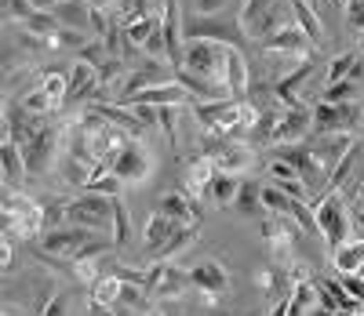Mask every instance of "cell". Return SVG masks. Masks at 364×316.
I'll return each mask as SVG.
<instances>
[{
    "instance_id": "6da1fadb",
    "label": "cell",
    "mask_w": 364,
    "mask_h": 316,
    "mask_svg": "<svg viewBox=\"0 0 364 316\" xmlns=\"http://www.w3.org/2000/svg\"><path fill=\"white\" fill-rule=\"evenodd\" d=\"M0 211H4V233L18 236V240H37L48 233L44 226V204L29 200L26 193H18L15 185H4V200H0Z\"/></svg>"
},
{
    "instance_id": "7a4b0ae2",
    "label": "cell",
    "mask_w": 364,
    "mask_h": 316,
    "mask_svg": "<svg viewBox=\"0 0 364 316\" xmlns=\"http://www.w3.org/2000/svg\"><path fill=\"white\" fill-rule=\"evenodd\" d=\"M182 33H186V40H215L240 51L252 44V37L240 29V18L233 15H186L182 18Z\"/></svg>"
},
{
    "instance_id": "3957f363",
    "label": "cell",
    "mask_w": 364,
    "mask_h": 316,
    "mask_svg": "<svg viewBox=\"0 0 364 316\" xmlns=\"http://www.w3.org/2000/svg\"><path fill=\"white\" fill-rule=\"evenodd\" d=\"M66 226H80L91 233H109L113 236V197L80 189L73 200H66Z\"/></svg>"
},
{
    "instance_id": "277c9868",
    "label": "cell",
    "mask_w": 364,
    "mask_h": 316,
    "mask_svg": "<svg viewBox=\"0 0 364 316\" xmlns=\"http://www.w3.org/2000/svg\"><path fill=\"white\" fill-rule=\"evenodd\" d=\"M226 48L230 44H215V40H186V55H182V70L197 73L200 80L215 84L230 94L226 87Z\"/></svg>"
},
{
    "instance_id": "5b68a950",
    "label": "cell",
    "mask_w": 364,
    "mask_h": 316,
    "mask_svg": "<svg viewBox=\"0 0 364 316\" xmlns=\"http://www.w3.org/2000/svg\"><path fill=\"white\" fill-rule=\"evenodd\" d=\"M22 156H26V175L29 178H44L51 168H58V156H63V128H44L22 146Z\"/></svg>"
},
{
    "instance_id": "8992f818",
    "label": "cell",
    "mask_w": 364,
    "mask_h": 316,
    "mask_svg": "<svg viewBox=\"0 0 364 316\" xmlns=\"http://www.w3.org/2000/svg\"><path fill=\"white\" fill-rule=\"evenodd\" d=\"M99 240H102V233H91V229H80V226H58V229H48L41 236L37 255L41 258H70V262H77L84 255V247L99 244Z\"/></svg>"
},
{
    "instance_id": "52a82bcc",
    "label": "cell",
    "mask_w": 364,
    "mask_h": 316,
    "mask_svg": "<svg viewBox=\"0 0 364 316\" xmlns=\"http://www.w3.org/2000/svg\"><path fill=\"white\" fill-rule=\"evenodd\" d=\"M314 214H317V233L324 236L328 251H336L346 240L350 229V207L343 193H324L321 200H314Z\"/></svg>"
},
{
    "instance_id": "ba28073f",
    "label": "cell",
    "mask_w": 364,
    "mask_h": 316,
    "mask_svg": "<svg viewBox=\"0 0 364 316\" xmlns=\"http://www.w3.org/2000/svg\"><path fill=\"white\" fill-rule=\"evenodd\" d=\"M168 80H175L171 62L139 55V58H135V70L124 77V84H120V99H117V102H120V106H128L135 94H142V91H149V87H157V84H168Z\"/></svg>"
},
{
    "instance_id": "9c48e42d",
    "label": "cell",
    "mask_w": 364,
    "mask_h": 316,
    "mask_svg": "<svg viewBox=\"0 0 364 316\" xmlns=\"http://www.w3.org/2000/svg\"><path fill=\"white\" fill-rule=\"evenodd\" d=\"M190 288L200 295V305L215 309V305L226 298V291H230V273H226L223 262L204 258V262H197V266L190 269Z\"/></svg>"
},
{
    "instance_id": "30bf717a",
    "label": "cell",
    "mask_w": 364,
    "mask_h": 316,
    "mask_svg": "<svg viewBox=\"0 0 364 316\" xmlns=\"http://www.w3.org/2000/svg\"><path fill=\"white\" fill-rule=\"evenodd\" d=\"M186 291H190V269H178L171 262H154L146 269V295H149V302L182 298Z\"/></svg>"
},
{
    "instance_id": "8fae6325",
    "label": "cell",
    "mask_w": 364,
    "mask_h": 316,
    "mask_svg": "<svg viewBox=\"0 0 364 316\" xmlns=\"http://www.w3.org/2000/svg\"><path fill=\"white\" fill-rule=\"evenodd\" d=\"M295 222L288 214H266L262 218V240L269 247L273 266H291L295 262Z\"/></svg>"
},
{
    "instance_id": "7c38bea8",
    "label": "cell",
    "mask_w": 364,
    "mask_h": 316,
    "mask_svg": "<svg viewBox=\"0 0 364 316\" xmlns=\"http://www.w3.org/2000/svg\"><path fill=\"white\" fill-rule=\"evenodd\" d=\"M113 175L124 185H139V182H146L149 175H154V156H149V149L142 142H128L124 149L117 153Z\"/></svg>"
},
{
    "instance_id": "4fadbf2b",
    "label": "cell",
    "mask_w": 364,
    "mask_h": 316,
    "mask_svg": "<svg viewBox=\"0 0 364 316\" xmlns=\"http://www.w3.org/2000/svg\"><path fill=\"white\" fill-rule=\"evenodd\" d=\"M310 131H314V109H310V106L281 109L277 128H273V146H295V142H306Z\"/></svg>"
},
{
    "instance_id": "5bb4252c",
    "label": "cell",
    "mask_w": 364,
    "mask_h": 316,
    "mask_svg": "<svg viewBox=\"0 0 364 316\" xmlns=\"http://www.w3.org/2000/svg\"><path fill=\"white\" fill-rule=\"evenodd\" d=\"M87 109L91 113H99L102 120H109L113 128H120V131H128V138H142L146 135V124L135 116V109L132 106H120V102H106V99H95V102H87Z\"/></svg>"
},
{
    "instance_id": "9a60e30c",
    "label": "cell",
    "mask_w": 364,
    "mask_h": 316,
    "mask_svg": "<svg viewBox=\"0 0 364 316\" xmlns=\"http://www.w3.org/2000/svg\"><path fill=\"white\" fill-rule=\"evenodd\" d=\"M360 135H346V131H331V135H317V138H306L310 149L317 153V160L324 164V171L331 175V168H336L343 156L350 153V146L357 142Z\"/></svg>"
},
{
    "instance_id": "2e32d148",
    "label": "cell",
    "mask_w": 364,
    "mask_h": 316,
    "mask_svg": "<svg viewBox=\"0 0 364 316\" xmlns=\"http://www.w3.org/2000/svg\"><path fill=\"white\" fill-rule=\"evenodd\" d=\"M226 87L233 102H248V87H252V70L240 48H226Z\"/></svg>"
},
{
    "instance_id": "e0dca14e",
    "label": "cell",
    "mask_w": 364,
    "mask_h": 316,
    "mask_svg": "<svg viewBox=\"0 0 364 316\" xmlns=\"http://www.w3.org/2000/svg\"><path fill=\"white\" fill-rule=\"evenodd\" d=\"M262 51H273V55H310V37L291 22V26H281L277 33H269L259 40Z\"/></svg>"
},
{
    "instance_id": "ac0fdd59",
    "label": "cell",
    "mask_w": 364,
    "mask_h": 316,
    "mask_svg": "<svg viewBox=\"0 0 364 316\" xmlns=\"http://www.w3.org/2000/svg\"><path fill=\"white\" fill-rule=\"evenodd\" d=\"M310 73H314V55L302 62V66H295L288 77H281V80H273V94H277V102L284 106V109H295V106H302V84L310 80Z\"/></svg>"
},
{
    "instance_id": "d6986e66",
    "label": "cell",
    "mask_w": 364,
    "mask_h": 316,
    "mask_svg": "<svg viewBox=\"0 0 364 316\" xmlns=\"http://www.w3.org/2000/svg\"><path fill=\"white\" fill-rule=\"evenodd\" d=\"M175 229H178L175 218H168L161 207L149 214V222H146V229H142V244H146V251H149V258H161V251H164V244L171 240Z\"/></svg>"
},
{
    "instance_id": "ffe728a7",
    "label": "cell",
    "mask_w": 364,
    "mask_h": 316,
    "mask_svg": "<svg viewBox=\"0 0 364 316\" xmlns=\"http://www.w3.org/2000/svg\"><path fill=\"white\" fill-rule=\"evenodd\" d=\"M0 168H4V185H22L29 175H26V156H22V146L4 131L0 135Z\"/></svg>"
},
{
    "instance_id": "44dd1931",
    "label": "cell",
    "mask_w": 364,
    "mask_h": 316,
    "mask_svg": "<svg viewBox=\"0 0 364 316\" xmlns=\"http://www.w3.org/2000/svg\"><path fill=\"white\" fill-rule=\"evenodd\" d=\"M120 291H124V280H120L117 273H106L99 283H91V316H102V312L117 309Z\"/></svg>"
},
{
    "instance_id": "7402d4cb",
    "label": "cell",
    "mask_w": 364,
    "mask_h": 316,
    "mask_svg": "<svg viewBox=\"0 0 364 316\" xmlns=\"http://www.w3.org/2000/svg\"><path fill=\"white\" fill-rule=\"evenodd\" d=\"M255 160V146H248V142H226L215 156H211V164H215V171H230V175H237V171H245L248 164Z\"/></svg>"
},
{
    "instance_id": "603a6c76",
    "label": "cell",
    "mask_w": 364,
    "mask_h": 316,
    "mask_svg": "<svg viewBox=\"0 0 364 316\" xmlns=\"http://www.w3.org/2000/svg\"><path fill=\"white\" fill-rule=\"evenodd\" d=\"M51 15L58 18V26L77 29V33H87L91 29V0H63Z\"/></svg>"
},
{
    "instance_id": "cb8c5ba5",
    "label": "cell",
    "mask_w": 364,
    "mask_h": 316,
    "mask_svg": "<svg viewBox=\"0 0 364 316\" xmlns=\"http://www.w3.org/2000/svg\"><path fill=\"white\" fill-rule=\"evenodd\" d=\"M161 211L168 214V218H175V226H200V207L186 197V193H171V197H164L161 200Z\"/></svg>"
},
{
    "instance_id": "d4e9b609",
    "label": "cell",
    "mask_w": 364,
    "mask_h": 316,
    "mask_svg": "<svg viewBox=\"0 0 364 316\" xmlns=\"http://www.w3.org/2000/svg\"><path fill=\"white\" fill-rule=\"evenodd\" d=\"M211 178H215V164H211L208 156H197V160L190 164V171H186V197H190L193 204H197L200 197H208Z\"/></svg>"
},
{
    "instance_id": "484cf974",
    "label": "cell",
    "mask_w": 364,
    "mask_h": 316,
    "mask_svg": "<svg viewBox=\"0 0 364 316\" xmlns=\"http://www.w3.org/2000/svg\"><path fill=\"white\" fill-rule=\"evenodd\" d=\"M331 266L336 273H360L364 269V240H343L336 251H331Z\"/></svg>"
},
{
    "instance_id": "4316f807",
    "label": "cell",
    "mask_w": 364,
    "mask_h": 316,
    "mask_svg": "<svg viewBox=\"0 0 364 316\" xmlns=\"http://www.w3.org/2000/svg\"><path fill=\"white\" fill-rule=\"evenodd\" d=\"M360 149H364V138H357L353 146H350V153L343 156V160L331 168V175H328V182H324V193H339V189L346 185V178H350V171L357 168V160H360Z\"/></svg>"
},
{
    "instance_id": "83f0119b",
    "label": "cell",
    "mask_w": 364,
    "mask_h": 316,
    "mask_svg": "<svg viewBox=\"0 0 364 316\" xmlns=\"http://www.w3.org/2000/svg\"><path fill=\"white\" fill-rule=\"evenodd\" d=\"M291 15H295V26L310 37V44H317V40L324 37V22L317 18V11H314L310 0H291Z\"/></svg>"
},
{
    "instance_id": "f1b7e54d",
    "label": "cell",
    "mask_w": 364,
    "mask_h": 316,
    "mask_svg": "<svg viewBox=\"0 0 364 316\" xmlns=\"http://www.w3.org/2000/svg\"><path fill=\"white\" fill-rule=\"evenodd\" d=\"M237 189H240V178L230 175V171H215V178H211V189H208V197L215 200L219 207H230L237 200Z\"/></svg>"
},
{
    "instance_id": "f546056e",
    "label": "cell",
    "mask_w": 364,
    "mask_h": 316,
    "mask_svg": "<svg viewBox=\"0 0 364 316\" xmlns=\"http://www.w3.org/2000/svg\"><path fill=\"white\" fill-rule=\"evenodd\" d=\"M310 109H314V131H310V138L339 131V109L331 106V102H324V99H321V102H314Z\"/></svg>"
},
{
    "instance_id": "4dcf8cb0",
    "label": "cell",
    "mask_w": 364,
    "mask_h": 316,
    "mask_svg": "<svg viewBox=\"0 0 364 316\" xmlns=\"http://www.w3.org/2000/svg\"><path fill=\"white\" fill-rule=\"evenodd\" d=\"M132 240V214H128V204L120 200V197H113V236H109V244L113 247H124Z\"/></svg>"
},
{
    "instance_id": "1f68e13d",
    "label": "cell",
    "mask_w": 364,
    "mask_h": 316,
    "mask_svg": "<svg viewBox=\"0 0 364 316\" xmlns=\"http://www.w3.org/2000/svg\"><path fill=\"white\" fill-rule=\"evenodd\" d=\"M255 283H259V291L269 298V302H281V291H284V283H291L284 273H277L273 266H262L259 273H255Z\"/></svg>"
},
{
    "instance_id": "d6a6232c",
    "label": "cell",
    "mask_w": 364,
    "mask_h": 316,
    "mask_svg": "<svg viewBox=\"0 0 364 316\" xmlns=\"http://www.w3.org/2000/svg\"><path fill=\"white\" fill-rule=\"evenodd\" d=\"M336 109H339V131L360 135V128H364V106L353 99V102H339Z\"/></svg>"
},
{
    "instance_id": "836d02e7",
    "label": "cell",
    "mask_w": 364,
    "mask_h": 316,
    "mask_svg": "<svg viewBox=\"0 0 364 316\" xmlns=\"http://www.w3.org/2000/svg\"><path fill=\"white\" fill-rule=\"evenodd\" d=\"M259 193H262V185H259V182H240L233 207H237L240 214H245V218H248V214H255V211L262 207V197H259Z\"/></svg>"
},
{
    "instance_id": "e575fe53",
    "label": "cell",
    "mask_w": 364,
    "mask_h": 316,
    "mask_svg": "<svg viewBox=\"0 0 364 316\" xmlns=\"http://www.w3.org/2000/svg\"><path fill=\"white\" fill-rule=\"evenodd\" d=\"M197 229H200V226H178V229L171 233V240L164 244V251H161V258H157V262H168V258L178 255V251H186V247L197 240Z\"/></svg>"
},
{
    "instance_id": "d590c367",
    "label": "cell",
    "mask_w": 364,
    "mask_h": 316,
    "mask_svg": "<svg viewBox=\"0 0 364 316\" xmlns=\"http://www.w3.org/2000/svg\"><path fill=\"white\" fill-rule=\"evenodd\" d=\"M262 207H266V214H288V207H291V200L284 197V189L273 182V185H262Z\"/></svg>"
},
{
    "instance_id": "8d00e7d4",
    "label": "cell",
    "mask_w": 364,
    "mask_h": 316,
    "mask_svg": "<svg viewBox=\"0 0 364 316\" xmlns=\"http://www.w3.org/2000/svg\"><path fill=\"white\" fill-rule=\"evenodd\" d=\"M288 218L302 229V233H317V214H314V204H302V200H291L288 207Z\"/></svg>"
},
{
    "instance_id": "74e56055",
    "label": "cell",
    "mask_w": 364,
    "mask_h": 316,
    "mask_svg": "<svg viewBox=\"0 0 364 316\" xmlns=\"http://www.w3.org/2000/svg\"><path fill=\"white\" fill-rule=\"evenodd\" d=\"M357 58H360L357 51H346V55H339V58H331V62H328V84H339V80H346Z\"/></svg>"
},
{
    "instance_id": "f35d334b",
    "label": "cell",
    "mask_w": 364,
    "mask_h": 316,
    "mask_svg": "<svg viewBox=\"0 0 364 316\" xmlns=\"http://www.w3.org/2000/svg\"><path fill=\"white\" fill-rule=\"evenodd\" d=\"M357 99V84L353 80H339V84H328L324 87V102L339 106V102H353Z\"/></svg>"
},
{
    "instance_id": "ab89813d",
    "label": "cell",
    "mask_w": 364,
    "mask_h": 316,
    "mask_svg": "<svg viewBox=\"0 0 364 316\" xmlns=\"http://www.w3.org/2000/svg\"><path fill=\"white\" fill-rule=\"evenodd\" d=\"M120 73H124V58H113V55H109V58L102 62V66L95 70V77H99V87H102V91H106V87H113V84L120 80Z\"/></svg>"
},
{
    "instance_id": "60d3db41",
    "label": "cell",
    "mask_w": 364,
    "mask_h": 316,
    "mask_svg": "<svg viewBox=\"0 0 364 316\" xmlns=\"http://www.w3.org/2000/svg\"><path fill=\"white\" fill-rule=\"evenodd\" d=\"M22 109H29V113H37V116H48V113H55V106H51V99H48V91L44 87H37V91H29L26 99L18 102Z\"/></svg>"
},
{
    "instance_id": "b9f144b4",
    "label": "cell",
    "mask_w": 364,
    "mask_h": 316,
    "mask_svg": "<svg viewBox=\"0 0 364 316\" xmlns=\"http://www.w3.org/2000/svg\"><path fill=\"white\" fill-rule=\"evenodd\" d=\"M77 58H80V62H87V66H95V70H99L102 62L109 58V51H106V40H87V44L77 51Z\"/></svg>"
},
{
    "instance_id": "7bdbcfd3",
    "label": "cell",
    "mask_w": 364,
    "mask_h": 316,
    "mask_svg": "<svg viewBox=\"0 0 364 316\" xmlns=\"http://www.w3.org/2000/svg\"><path fill=\"white\" fill-rule=\"evenodd\" d=\"M269 4V0H245V8H240V29L252 37V29H255V22H259V15H262V8Z\"/></svg>"
},
{
    "instance_id": "ee69618b",
    "label": "cell",
    "mask_w": 364,
    "mask_h": 316,
    "mask_svg": "<svg viewBox=\"0 0 364 316\" xmlns=\"http://www.w3.org/2000/svg\"><path fill=\"white\" fill-rule=\"evenodd\" d=\"M84 189H91V193H102V197H120V189H124V182H120V178L109 171V175H102V178H95V182H87Z\"/></svg>"
},
{
    "instance_id": "f6af8a7d",
    "label": "cell",
    "mask_w": 364,
    "mask_h": 316,
    "mask_svg": "<svg viewBox=\"0 0 364 316\" xmlns=\"http://www.w3.org/2000/svg\"><path fill=\"white\" fill-rule=\"evenodd\" d=\"M284 189V197L288 200H302V204H314V189L302 182V178H291V182H277Z\"/></svg>"
},
{
    "instance_id": "bcb514c9",
    "label": "cell",
    "mask_w": 364,
    "mask_h": 316,
    "mask_svg": "<svg viewBox=\"0 0 364 316\" xmlns=\"http://www.w3.org/2000/svg\"><path fill=\"white\" fill-rule=\"evenodd\" d=\"M269 175H273V182H291V178H299V171H295L288 160H281V156H269Z\"/></svg>"
},
{
    "instance_id": "7dc6e473",
    "label": "cell",
    "mask_w": 364,
    "mask_h": 316,
    "mask_svg": "<svg viewBox=\"0 0 364 316\" xmlns=\"http://www.w3.org/2000/svg\"><path fill=\"white\" fill-rule=\"evenodd\" d=\"M339 280H343L346 295H350V298H357V302L364 305V276H360V273H346V276H339Z\"/></svg>"
},
{
    "instance_id": "c3c4849f",
    "label": "cell",
    "mask_w": 364,
    "mask_h": 316,
    "mask_svg": "<svg viewBox=\"0 0 364 316\" xmlns=\"http://www.w3.org/2000/svg\"><path fill=\"white\" fill-rule=\"evenodd\" d=\"M314 276H317V273H314L310 262H299V258H295V262L288 266V280H291V283H306V280H314Z\"/></svg>"
},
{
    "instance_id": "681fc988",
    "label": "cell",
    "mask_w": 364,
    "mask_h": 316,
    "mask_svg": "<svg viewBox=\"0 0 364 316\" xmlns=\"http://www.w3.org/2000/svg\"><path fill=\"white\" fill-rule=\"evenodd\" d=\"M346 22L364 33V0H346Z\"/></svg>"
},
{
    "instance_id": "f907efd6",
    "label": "cell",
    "mask_w": 364,
    "mask_h": 316,
    "mask_svg": "<svg viewBox=\"0 0 364 316\" xmlns=\"http://www.w3.org/2000/svg\"><path fill=\"white\" fill-rule=\"evenodd\" d=\"M132 109H135V116L146 124V128H154V124L161 120V109L157 106H146V102H132Z\"/></svg>"
},
{
    "instance_id": "816d5d0a",
    "label": "cell",
    "mask_w": 364,
    "mask_h": 316,
    "mask_svg": "<svg viewBox=\"0 0 364 316\" xmlns=\"http://www.w3.org/2000/svg\"><path fill=\"white\" fill-rule=\"evenodd\" d=\"M109 273H117L124 283H139V288H146V273L142 269H128V266H113Z\"/></svg>"
},
{
    "instance_id": "f5cc1de1",
    "label": "cell",
    "mask_w": 364,
    "mask_h": 316,
    "mask_svg": "<svg viewBox=\"0 0 364 316\" xmlns=\"http://www.w3.org/2000/svg\"><path fill=\"white\" fill-rule=\"evenodd\" d=\"M230 0H193V15H219Z\"/></svg>"
},
{
    "instance_id": "db71d44e",
    "label": "cell",
    "mask_w": 364,
    "mask_h": 316,
    "mask_svg": "<svg viewBox=\"0 0 364 316\" xmlns=\"http://www.w3.org/2000/svg\"><path fill=\"white\" fill-rule=\"evenodd\" d=\"M11 258H15V247H11V236L4 233V240H0V262H4V273L11 269Z\"/></svg>"
},
{
    "instance_id": "11a10c76",
    "label": "cell",
    "mask_w": 364,
    "mask_h": 316,
    "mask_svg": "<svg viewBox=\"0 0 364 316\" xmlns=\"http://www.w3.org/2000/svg\"><path fill=\"white\" fill-rule=\"evenodd\" d=\"M41 316H63V295H51V302L41 309Z\"/></svg>"
},
{
    "instance_id": "9f6ffc18",
    "label": "cell",
    "mask_w": 364,
    "mask_h": 316,
    "mask_svg": "<svg viewBox=\"0 0 364 316\" xmlns=\"http://www.w3.org/2000/svg\"><path fill=\"white\" fill-rule=\"evenodd\" d=\"M29 4H33L37 11H55L58 4H63V0H29Z\"/></svg>"
},
{
    "instance_id": "6f0895ef",
    "label": "cell",
    "mask_w": 364,
    "mask_h": 316,
    "mask_svg": "<svg viewBox=\"0 0 364 316\" xmlns=\"http://www.w3.org/2000/svg\"><path fill=\"white\" fill-rule=\"evenodd\" d=\"M346 80H353V84H360V80H364V62H360V58L353 62V70H350V77H346Z\"/></svg>"
},
{
    "instance_id": "680465c9",
    "label": "cell",
    "mask_w": 364,
    "mask_h": 316,
    "mask_svg": "<svg viewBox=\"0 0 364 316\" xmlns=\"http://www.w3.org/2000/svg\"><path fill=\"white\" fill-rule=\"evenodd\" d=\"M350 214H353V222H357V229H360V233H364V207H353V211H350Z\"/></svg>"
},
{
    "instance_id": "91938a15",
    "label": "cell",
    "mask_w": 364,
    "mask_h": 316,
    "mask_svg": "<svg viewBox=\"0 0 364 316\" xmlns=\"http://www.w3.org/2000/svg\"><path fill=\"white\" fill-rule=\"evenodd\" d=\"M109 4H113V0H91V8H102V11H106Z\"/></svg>"
},
{
    "instance_id": "94428289",
    "label": "cell",
    "mask_w": 364,
    "mask_h": 316,
    "mask_svg": "<svg viewBox=\"0 0 364 316\" xmlns=\"http://www.w3.org/2000/svg\"><path fill=\"white\" fill-rule=\"evenodd\" d=\"M102 316H120V312H117V309H109V312H102Z\"/></svg>"
},
{
    "instance_id": "6125c7cd",
    "label": "cell",
    "mask_w": 364,
    "mask_h": 316,
    "mask_svg": "<svg viewBox=\"0 0 364 316\" xmlns=\"http://www.w3.org/2000/svg\"><path fill=\"white\" fill-rule=\"evenodd\" d=\"M146 316H161V312H146Z\"/></svg>"
},
{
    "instance_id": "be15d7a7",
    "label": "cell",
    "mask_w": 364,
    "mask_h": 316,
    "mask_svg": "<svg viewBox=\"0 0 364 316\" xmlns=\"http://www.w3.org/2000/svg\"><path fill=\"white\" fill-rule=\"evenodd\" d=\"M331 4H339V0H331ZM343 4H346V0H343Z\"/></svg>"
},
{
    "instance_id": "e7e4bbea",
    "label": "cell",
    "mask_w": 364,
    "mask_h": 316,
    "mask_svg": "<svg viewBox=\"0 0 364 316\" xmlns=\"http://www.w3.org/2000/svg\"><path fill=\"white\" fill-rule=\"evenodd\" d=\"M360 276H364V269H360Z\"/></svg>"
}]
</instances>
